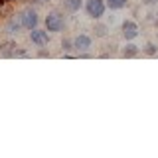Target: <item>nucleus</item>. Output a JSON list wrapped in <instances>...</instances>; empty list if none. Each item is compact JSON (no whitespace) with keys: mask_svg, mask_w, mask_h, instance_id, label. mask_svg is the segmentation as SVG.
Here are the masks:
<instances>
[{"mask_svg":"<svg viewBox=\"0 0 158 158\" xmlns=\"http://www.w3.org/2000/svg\"><path fill=\"white\" fill-rule=\"evenodd\" d=\"M46 30L49 34H57V32H63V28L67 26V20L63 16L61 12H57V10H53V12H49L46 16Z\"/></svg>","mask_w":158,"mask_h":158,"instance_id":"nucleus-1","label":"nucleus"},{"mask_svg":"<svg viewBox=\"0 0 158 158\" xmlns=\"http://www.w3.org/2000/svg\"><path fill=\"white\" fill-rule=\"evenodd\" d=\"M85 10H87V16L93 20H101L103 14L107 10L105 0H87L85 2Z\"/></svg>","mask_w":158,"mask_h":158,"instance_id":"nucleus-2","label":"nucleus"},{"mask_svg":"<svg viewBox=\"0 0 158 158\" xmlns=\"http://www.w3.org/2000/svg\"><path fill=\"white\" fill-rule=\"evenodd\" d=\"M49 40H52V38H49L48 30H40V28L30 30V42H32L36 48H46L49 44Z\"/></svg>","mask_w":158,"mask_h":158,"instance_id":"nucleus-3","label":"nucleus"},{"mask_svg":"<svg viewBox=\"0 0 158 158\" xmlns=\"http://www.w3.org/2000/svg\"><path fill=\"white\" fill-rule=\"evenodd\" d=\"M20 22H22V28H26V30L38 28V24H40L38 12H36V10H32V8H26L22 14H20Z\"/></svg>","mask_w":158,"mask_h":158,"instance_id":"nucleus-4","label":"nucleus"},{"mask_svg":"<svg viewBox=\"0 0 158 158\" xmlns=\"http://www.w3.org/2000/svg\"><path fill=\"white\" fill-rule=\"evenodd\" d=\"M73 46H75V56L81 52H89L93 46V38L87 36V34H79V36L73 38Z\"/></svg>","mask_w":158,"mask_h":158,"instance_id":"nucleus-5","label":"nucleus"},{"mask_svg":"<svg viewBox=\"0 0 158 158\" xmlns=\"http://www.w3.org/2000/svg\"><path fill=\"white\" fill-rule=\"evenodd\" d=\"M121 32H123V38L127 40V42H131V40H135L138 36V24L135 20H125L121 26Z\"/></svg>","mask_w":158,"mask_h":158,"instance_id":"nucleus-6","label":"nucleus"},{"mask_svg":"<svg viewBox=\"0 0 158 158\" xmlns=\"http://www.w3.org/2000/svg\"><path fill=\"white\" fill-rule=\"evenodd\" d=\"M138 53H140V48L135 46V44H127V46L121 49V56L123 57H136Z\"/></svg>","mask_w":158,"mask_h":158,"instance_id":"nucleus-7","label":"nucleus"},{"mask_svg":"<svg viewBox=\"0 0 158 158\" xmlns=\"http://www.w3.org/2000/svg\"><path fill=\"white\" fill-rule=\"evenodd\" d=\"M20 30H22V22H20V18H10L6 22V32L10 34V36H14V34H18Z\"/></svg>","mask_w":158,"mask_h":158,"instance_id":"nucleus-8","label":"nucleus"},{"mask_svg":"<svg viewBox=\"0 0 158 158\" xmlns=\"http://www.w3.org/2000/svg\"><path fill=\"white\" fill-rule=\"evenodd\" d=\"M63 10L67 12H79V8L83 6V0H61Z\"/></svg>","mask_w":158,"mask_h":158,"instance_id":"nucleus-9","label":"nucleus"},{"mask_svg":"<svg viewBox=\"0 0 158 158\" xmlns=\"http://www.w3.org/2000/svg\"><path fill=\"white\" fill-rule=\"evenodd\" d=\"M109 10H123L128 6V0H105Z\"/></svg>","mask_w":158,"mask_h":158,"instance_id":"nucleus-10","label":"nucleus"},{"mask_svg":"<svg viewBox=\"0 0 158 158\" xmlns=\"http://www.w3.org/2000/svg\"><path fill=\"white\" fill-rule=\"evenodd\" d=\"M61 53H73V56H75V46H73L71 38H63L61 40Z\"/></svg>","mask_w":158,"mask_h":158,"instance_id":"nucleus-11","label":"nucleus"},{"mask_svg":"<svg viewBox=\"0 0 158 158\" xmlns=\"http://www.w3.org/2000/svg\"><path fill=\"white\" fill-rule=\"evenodd\" d=\"M93 32H95V38H107L109 36V26L107 24H95V28H93Z\"/></svg>","mask_w":158,"mask_h":158,"instance_id":"nucleus-12","label":"nucleus"},{"mask_svg":"<svg viewBox=\"0 0 158 158\" xmlns=\"http://www.w3.org/2000/svg\"><path fill=\"white\" fill-rule=\"evenodd\" d=\"M144 53H146V56H150V57L158 56V46H156V44H152V42H148L146 46H144Z\"/></svg>","mask_w":158,"mask_h":158,"instance_id":"nucleus-13","label":"nucleus"},{"mask_svg":"<svg viewBox=\"0 0 158 158\" xmlns=\"http://www.w3.org/2000/svg\"><path fill=\"white\" fill-rule=\"evenodd\" d=\"M49 56H52V53H49L48 49H44V48L38 49V57H49Z\"/></svg>","mask_w":158,"mask_h":158,"instance_id":"nucleus-14","label":"nucleus"},{"mask_svg":"<svg viewBox=\"0 0 158 158\" xmlns=\"http://www.w3.org/2000/svg\"><path fill=\"white\" fill-rule=\"evenodd\" d=\"M26 56H28L26 49H16V56H14V57H26Z\"/></svg>","mask_w":158,"mask_h":158,"instance_id":"nucleus-15","label":"nucleus"},{"mask_svg":"<svg viewBox=\"0 0 158 158\" xmlns=\"http://www.w3.org/2000/svg\"><path fill=\"white\" fill-rule=\"evenodd\" d=\"M158 0H142V4H146V6H152V4H156Z\"/></svg>","mask_w":158,"mask_h":158,"instance_id":"nucleus-16","label":"nucleus"},{"mask_svg":"<svg viewBox=\"0 0 158 158\" xmlns=\"http://www.w3.org/2000/svg\"><path fill=\"white\" fill-rule=\"evenodd\" d=\"M8 2H14V0H0V6H4V4H8Z\"/></svg>","mask_w":158,"mask_h":158,"instance_id":"nucleus-17","label":"nucleus"},{"mask_svg":"<svg viewBox=\"0 0 158 158\" xmlns=\"http://www.w3.org/2000/svg\"><path fill=\"white\" fill-rule=\"evenodd\" d=\"M0 52H2V42H0Z\"/></svg>","mask_w":158,"mask_h":158,"instance_id":"nucleus-18","label":"nucleus"},{"mask_svg":"<svg viewBox=\"0 0 158 158\" xmlns=\"http://www.w3.org/2000/svg\"><path fill=\"white\" fill-rule=\"evenodd\" d=\"M156 36H158V32H156Z\"/></svg>","mask_w":158,"mask_h":158,"instance_id":"nucleus-19","label":"nucleus"}]
</instances>
